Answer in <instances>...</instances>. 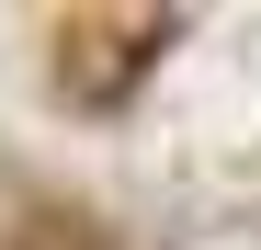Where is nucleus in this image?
Here are the masks:
<instances>
[{
  "label": "nucleus",
  "instance_id": "obj_1",
  "mask_svg": "<svg viewBox=\"0 0 261 250\" xmlns=\"http://www.w3.org/2000/svg\"><path fill=\"white\" fill-rule=\"evenodd\" d=\"M159 46H170L159 12H80V23L57 34V91L91 103V114H114V103L159 68Z\"/></svg>",
  "mask_w": 261,
  "mask_h": 250
},
{
  "label": "nucleus",
  "instance_id": "obj_2",
  "mask_svg": "<svg viewBox=\"0 0 261 250\" xmlns=\"http://www.w3.org/2000/svg\"><path fill=\"white\" fill-rule=\"evenodd\" d=\"M23 250H102L91 216H23Z\"/></svg>",
  "mask_w": 261,
  "mask_h": 250
}]
</instances>
